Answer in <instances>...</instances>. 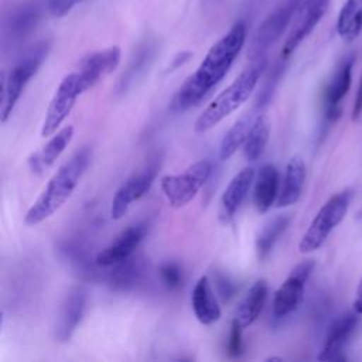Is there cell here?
Returning a JSON list of instances; mask_svg holds the SVG:
<instances>
[{
  "label": "cell",
  "mask_w": 362,
  "mask_h": 362,
  "mask_svg": "<svg viewBox=\"0 0 362 362\" xmlns=\"http://www.w3.org/2000/svg\"><path fill=\"white\" fill-rule=\"evenodd\" d=\"M48 51H49L48 41L37 42L28 51H25V54L10 69L3 86L1 110H0L1 123H6L7 119L11 116L25 85L38 72L40 66L42 65L44 59L48 55Z\"/></svg>",
  "instance_id": "cell-4"
},
{
  "label": "cell",
  "mask_w": 362,
  "mask_h": 362,
  "mask_svg": "<svg viewBox=\"0 0 362 362\" xmlns=\"http://www.w3.org/2000/svg\"><path fill=\"white\" fill-rule=\"evenodd\" d=\"M156 54V42L154 41H144L137 51L134 52L127 71L123 74L122 79H120V85L122 89L124 90V88H127L141 72L146 71V68L150 65V62L153 61Z\"/></svg>",
  "instance_id": "cell-29"
},
{
  "label": "cell",
  "mask_w": 362,
  "mask_h": 362,
  "mask_svg": "<svg viewBox=\"0 0 362 362\" xmlns=\"http://www.w3.org/2000/svg\"><path fill=\"white\" fill-rule=\"evenodd\" d=\"M191 52L189 51H184V52H180L175 58H174V61L171 62V66L168 68V71H174V69H177L178 66H181L182 64H185L189 58H191Z\"/></svg>",
  "instance_id": "cell-35"
},
{
  "label": "cell",
  "mask_w": 362,
  "mask_h": 362,
  "mask_svg": "<svg viewBox=\"0 0 362 362\" xmlns=\"http://www.w3.org/2000/svg\"><path fill=\"white\" fill-rule=\"evenodd\" d=\"M301 1L303 0H281L264 18V21L256 30L247 51V57L252 61L264 57L266 51L281 37L296 11H298Z\"/></svg>",
  "instance_id": "cell-7"
},
{
  "label": "cell",
  "mask_w": 362,
  "mask_h": 362,
  "mask_svg": "<svg viewBox=\"0 0 362 362\" xmlns=\"http://www.w3.org/2000/svg\"><path fill=\"white\" fill-rule=\"evenodd\" d=\"M79 95L82 93L79 89L78 76L75 72H71L59 82L48 105L47 115L41 127L42 137H51L59 130L62 122L69 116L71 110L74 109Z\"/></svg>",
  "instance_id": "cell-9"
},
{
  "label": "cell",
  "mask_w": 362,
  "mask_h": 362,
  "mask_svg": "<svg viewBox=\"0 0 362 362\" xmlns=\"http://www.w3.org/2000/svg\"><path fill=\"white\" fill-rule=\"evenodd\" d=\"M86 307V293L82 287H74L64 298L54 328V338L58 342H66L74 335L82 321Z\"/></svg>",
  "instance_id": "cell-16"
},
{
  "label": "cell",
  "mask_w": 362,
  "mask_h": 362,
  "mask_svg": "<svg viewBox=\"0 0 362 362\" xmlns=\"http://www.w3.org/2000/svg\"><path fill=\"white\" fill-rule=\"evenodd\" d=\"M329 6V0H303L298 7V16L296 20V24L288 34L283 49H281V58H288L296 48L301 44V41L311 34V31L315 28V25L321 21V18L325 16Z\"/></svg>",
  "instance_id": "cell-13"
},
{
  "label": "cell",
  "mask_w": 362,
  "mask_h": 362,
  "mask_svg": "<svg viewBox=\"0 0 362 362\" xmlns=\"http://www.w3.org/2000/svg\"><path fill=\"white\" fill-rule=\"evenodd\" d=\"M243 329L245 328L236 320H232L228 346H226V352L230 358H239L243 354V337H242Z\"/></svg>",
  "instance_id": "cell-31"
},
{
  "label": "cell",
  "mask_w": 362,
  "mask_h": 362,
  "mask_svg": "<svg viewBox=\"0 0 362 362\" xmlns=\"http://www.w3.org/2000/svg\"><path fill=\"white\" fill-rule=\"evenodd\" d=\"M266 64V57L253 59L252 64L246 66L239 76L204 109V112L195 120L194 130L197 133H205L239 109L255 90Z\"/></svg>",
  "instance_id": "cell-3"
},
{
  "label": "cell",
  "mask_w": 362,
  "mask_h": 362,
  "mask_svg": "<svg viewBox=\"0 0 362 362\" xmlns=\"http://www.w3.org/2000/svg\"><path fill=\"white\" fill-rule=\"evenodd\" d=\"M107 274L109 286L117 291H127L134 288L144 277L147 267L141 257H134L133 255L113 266Z\"/></svg>",
  "instance_id": "cell-22"
},
{
  "label": "cell",
  "mask_w": 362,
  "mask_h": 362,
  "mask_svg": "<svg viewBox=\"0 0 362 362\" xmlns=\"http://www.w3.org/2000/svg\"><path fill=\"white\" fill-rule=\"evenodd\" d=\"M216 284H218V287H219V293H221V296L225 298V300H229L232 296H233V293H235V284L233 283H230L226 277H218L216 279Z\"/></svg>",
  "instance_id": "cell-33"
},
{
  "label": "cell",
  "mask_w": 362,
  "mask_h": 362,
  "mask_svg": "<svg viewBox=\"0 0 362 362\" xmlns=\"http://www.w3.org/2000/svg\"><path fill=\"white\" fill-rule=\"evenodd\" d=\"M41 18V10L37 1H23L16 6L4 20V44L16 47L25 41L37 28Z\"/></svg>",
  "instance_id": "cell-11"
},
{
  "label": "cell",
  "mask_w": 362,
  "mask_h": 362,
  "mask_svg": "<svg viewBox=\"0 0 362 362\" xmlns=\"http://www.w3.org/2000/svg\"><path fill=\"white\" fill-rule=\"evenodd\" d=\"M157 175V165H150L132 177H129L120 188L116 191L112 205H110V218L113 221L122 219L129 211L130 205L140 199L153 185Z\"/></svg>",
  "instance_id": "cell-12"
},
{
  "label": "cell",
  "mask_w": 362,
  "mask_h": 362,
  "mask_svg": "<svg viewBox=\"0 0 362 362\" xmlns=\"http://www.w3.org/2000/svg\"><path fill=\"white\" fill-rule=\"evenodd\" d=\"M212 174L209 160H199L191 164L180 174L164 175L160 180V187L168 204L173 208H182L195 198L198 191L206 184Z\"/></svg>",
  "instance_id": "cell-6"
},
{
  "label": "cell",
  "mask_w": 362,
  "mask_h": 362,
  "mask_svg": "<svg viewBox=\"0 0 362 362\" xmlns=\"http://www.w3.org/2000/svg\"><path fill=\"white\" fill-rule=\"evenodd\" d=\"M314 260H304L298 263L276 290L273 297V317L277 320L293 314L301 304L304 297L305 283L314 270Z\"/></svg>",
  "instance_id": "cell-8"
},
{
  "label": "cell",
  "mask_w": 362,
  "mask_h": 362,
  "mask_svg": "<svg viewBox=\"0 0 362 362\" xmlns=\"http://www.w3.org/2000/svg\"><path fill=\"white\" fill-rule=\"evenodd\" d=\"M89 160V148H81L57 170L40 197L25 212V225L34 226L41 223L52 216L69 199L85 174Z\"/></svg>",
  "instance_id": "cell-2"
},
{
  "label": "cell",
  "mask_w": 362,
  "mask_h": 362,
  "mask_svg": "<svg viewBox=\"0 0 362 362\" xmlns=\"http://www.w3.org/2000/svg\"><path fill=\"white\" fill-rule=\"evenodd\" d=\"M81 1L82 0H47V8L52 17H64Z\"/></svg>",
  "instance_id": "cell-32"
},
{
  "label": "cell",
  "mask_w": 362,
  "mask_h": 362,
  "mask_svg": "<svg viewBox=\"0 0 362 362\" xmlns=\"http://www.w3.org/2000/svg\"><path fill=\"white\" fill-rule=\"evenodd\" d=\"M246 41V24L238 21L206 52L198 68L175 92L170 110L182 113L198 105L228 74Z\"/></svg>",
  "instance_id": "cell-1"
},
{
  "label": "cell",
  "mask_w": 362,
  "mask_h": 362,
  "mask_svg": "<svg viewBox=\"0 0 362 362\" xmlns=\"http://www.w3.org/2000/svg\"><path fill=\"white\" fill-rule=\"evenodd\" d=\"M147 233V225L146 223H136L130 225L124 230H122L116 239L102 249L96 257L95 264L99 267H110L127 257H130L140 242L144 239Z\"/></svg>",
  "instance_id": "cell-15"
},
{
  "label": "cell",
  "mask_w": 362,
  "mask_h": 362,
  "mask_svg": "<svg viewBox=\"0 0 362 362\" xmlns=\"http://www.w3.org/2000/svg\"><path fill=\"white\" fill-rule=\"evenodd\" d=\"M362 113V75H361V79H359V85H358V89H356V95H355V102H354V106H352V122H356L359 119Z\"/></svg>",
  "instance_id": "cell-34"
},
{
  "label": "cell",
  "mask_w": 362,
  "mask_h": 362,
  "mask_svg": "<svg viewBox=\"0 0 362 362\" xmlns=\"http://www.w3.org/2000/svg\"><path fill=\"white\" fill-rule=\"evenodd\" d=\"M191 305L197 320L204 325H211L221 318V305L206 276L197 280L191 294Z\"/></svg>",
  "instance_id": "cell-19"
},
{
  "label": "cell",
  "mask_w": 362,
  "mask_h": 362,
  "mask_svg": "<svg viewBox=\"0 0 362 362\" xmlns=\"http://www.w3.org/2000/svg\"><path fill=\"white\" fill-rule=\"evenodd\" d=\"M158 273H160L163 284L168 290H175V288L181 287V284H182V270L177 263H174V262L163 263L160 266Z\"/></svg>",
  "instance_id": "cell-30"
},
{
  "label": "cell",
  "mask_w": 362,
  "mask_h": 362,
  "mask_svg": "<svg viewBox=\"0 0 362 362\" xmlns=\"http://www.w3.org/2000/svg\"><path fill=\"white\" fill-rule=\"evenodd\" d=\"M72 137H74V127L72 126H65V127L59 129L57 133H54L51 136V139L47 141V144L42 146L41 150L33 153L28 157L30 170L35 174L44 173L64 153V150L71 143Z\"/></svg>",
  "instance_id": "cell-20"
},
{
  "label": "cell",
  "mask_w": 362,
  "mask_h": 362,
  "mask_svg": "<svg viewBox=\"0 0 362 362\" xmlns=\"http://www.w3.org/2000/svg\"><path fill=\"white\" fill-rule=\"evenodd\" d=\"M267 300V283L260 279L253 283L247 294L243 297L236 308L233 320H236L243 328L252 325L260 315Z\"/></svg>",
  "instance_id": "cell-25"
},
{
  "label": "cell",
  "mask_w": 362,
  "mask_h": 362,
  "mask_svg": "<svg viewBox=\"0 0 362 362\" xmlns=\"http://www.w3.org/2000/svg\"><path fill=\"white\" fill-rule=\"evenodd\" d=\"M354 192L352 189L346 188L335 195H332L317 212L313 222L310 223L308 229L303 235L298 250L300 253H311L317 249H320L329 233L342 222L345 218L349 204L352 201Z\"/></svg>",
  "instance_id": "cell-5"
},
{
  "label": "cell",
  "mask_w": 362,
  "mask_h": 362,
  "mask_svg": "<svg viewBox=\"0 0 362 362\" xmlns=\"http://www.w3.org/2000/svg\"><path fill=\"white\" fill-rule=\"evenodd\" d=\"M305 181V164L300 156H293L284 170L283 184L276 201L277 208H286L298 201Z\"/></svg>",
  "instance_id": "cell-21"
},
{
  "label": "cell",
  "mask_w": 362,
  "mask_h": 362,
  "mask_svg": "<svg viewBox=\"0 0 362 362\" xmlns=\"http://www.w3.org/2000/svg\"><path fill=\"white\" fill-rule=\"evenodd\" d=\"M259 113H260V110H256V109H252L250 112L243 113L230 126V129L223 134L221 144H219V158L221 160H229L238 151V148L243 147Z\"/></svg>",
  "instance_id": "cell-24"
},
{
  "label": "cell",
  "mask_w": 362,
  "mask_h": 362,
  "mask_svg": "<svg viewBox=\"0 0 362 362\" xmlns=\"http://www.w3.org/2000/svg\"><path fill=\"white\" fill-rule=\"evenodd\" d=\"M354 310L359 314H362V280L356 288V297L354 300Z\"/></svg>",
  "instance_id": "cell-36"
},
{
  "label": "cell",
  "mask_w": 362,
  "mask_h": 362,
  "mask_svg": "<svg viewBox=\"0 0 362 362\" xmlns=\"http://www.w3.org/2000/svg\"><path fill=\"white\" fill-rule=\"evenodd\" d=\"M355 57L346 55L337 66L332 78L324 90V115L325 120L332 123L341 116V102L348 93L352 82V66Z\"/></svg>",
  "instance_id": "cell-14"
},
{
  "label": "cell",
  "mask_w": 362,
  "mask_h": 362,
  "mask_svg": "<svg viewBox=\"0 0 362 362\" xmlns=\"http://www.w3.org/2000/svg\"><path fill=\"white\" fill-rule=\"evenodd\" d=\"M358 314L359 313H356L355 310L345 313L329 325L324 345L318 354V361L344 359V356H341V352L358 325Z\"/></svg>",
  "instance_id": "cell-17"
},
{
  "label": "cell",
  "mask_w": 362,
  "mask_h": 362,
  "mask_svg": "<svg viewBox=\"0 0 362 362\" xmlns=\"http://www.w3.org/2000/svg\"><path fill=\"white\" fill-rule=\"evenodd\" d=\"M290 221H291L290 215H279L263 225V228L259 230L255 240L256 255L259 260L266 259L272 253L276 242L280 239V236L284 233V230L290 225Z\"/></svg>",
  "instance_id": "cell-27"
},
{
  "label": "cell",
  "mask_w": 362,
  "mask_h": 362,
  "mask_svg": "<svg viewBox=\"0 0 362 362\" xmlns=\"http://www.w3.org/2000/svg\"><path fill=\"white\" fill-rule=\"evenodd\" d=\"M120 48L112 45L102 51H96L83 57L79 62V68L75 72L81 93L93 88L100 79L113 72L120 62Z\"/></svg>",
  "instance_id": "cell-10"
},
{
  "label": "cell",
  "mask_w": 362,
  "mask_h": 362,
  "mask_svg": "<svg viewBox=\"0 0 362 362\" xmlns=\"http://www.w3.org/2000/svg\"><path fill=\"white\" fill-rule=\"evenodd\" d=\"M337 33L346 42H352L359 37L362 33V0L345 1L338 14Z\"/></svg>",
  "instance_id": "cell-26"
},
{
  "label": "cell",
  "mask_w": 362,
  "mask_h": 362,
  "mask_svg": "<svg viewBox=\"0 0 362 362\" xmlns=\"http://www.w3.org/2000/svg\"><path fill=\"white\" fill-rule=\"evenodd\" d=\"M279 197V171L273 164H263L253 189V204L259 214H266Z\"/></svg>",
  "instance_id": "cell-23"
},
{
  "label": "cell",
  "mask_w": 362,
  "mask_h": 362,
  "mask_svg": "<svg viewBox=\"0 0 362 362\" xmlns=\"http://www.w3.org/2000/svg\"><path fill=\"white\" fill-rule=\"evenodd\" d=\"M255 181L253 167H245L229 181L221 197L219 205V218L223 222H229L242 202L245 201L252 184Z\"/></svg>",
  "instance_id": "cell-18"
},
{
  "label": "cell",
  "mask_w": 362,
  "mask_h": 362,
  "mask_svg": "<svg viewBox=\"0 0 362 362\" xmlns=\"http://www.w3.org/2000/svg\"><path fill=\"white\" fill-rule=\"evenodd\" d=\"M269 136H270V122L269 117L266 116V113L260 112L250 129V133L243 144V154L246 157V160L249 161H255L257 160L269 141Z\"/></svg>",
  "instance_id": "cell-28"
}]
</instances>
